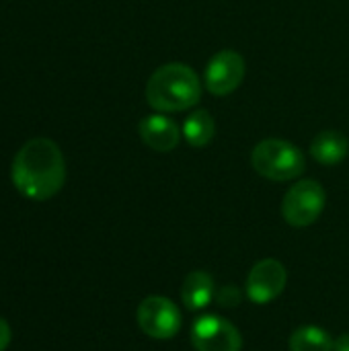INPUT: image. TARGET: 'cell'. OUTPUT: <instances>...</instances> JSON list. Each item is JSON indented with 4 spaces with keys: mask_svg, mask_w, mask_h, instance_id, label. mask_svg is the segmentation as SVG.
<instances>
[{
    "mask_svg": "<svg viewBox=\"0 0 349 351\" xmlns=\"http://www.w3.org/2000/svg\"><path fill=\"white\" fill-rule=\"evenodd\" d=\"M10 175L21 195L33 202H45L64 187V154L53 140L33 138L16 152Z\"/></svg>",
    "mask_w": 349,
    "mask_h": 351,
    "instance_id": "cell-1",
    "label": "cell"
},
{
    "mask_svg": "<svg viewBox=\"0 0 349 351\" xmlns=\"http://www.w3.org/2000/svg\"><path fill=\"white\" fill-rule=\"evenodd\" d=\"M202 97L200 76L187 64L171 62L154 70L146 84V101L160 113L185 111Z\"/></svg>",
    "mask_w": 349,
    "mask_h": 351,
    "instance_id": "cell-2",
    "label": "cell"
},
{
    "mask_svg": "<svg viewBox=\"0 0 349 351\" xmlns=\"http://www.w3.org/2000/svg\"><path fill=\"white\" fill-rule=\"evenodd\" d=\"M253 169L269 181H290L304 173V154L286 140H263L253 148Z\"/></svg>",
    "mask_w": 349,
    "mask_h": 351,
    "instance_id": "cell-3",
    "label": "cell"
},
{
    "mask_svg": "<svg viewBox=\"0 0 349 351\" xmlns=\"http://www.w3.org/2000/svg\"><path fill=\"white\" fill-rule=\"evenodd\" d=\"M325 202H327V195L321 183L313 179H304L292 185L288 193L284 195L282 216L290 226L304 228L319 220V216L325 210Z\"/></svg>",
    "mask_w": 349,
    "mask_h": 351,
    "instance_id": "cell-4",
    "label": "cell"
},
{
    "mask_svg": "<svg viewBox=\"0 0 349 351\" xmlns=\"http://www.w3.org/2000/svg\"><path fill=\"white\" fill-rule=\"evenodd\" d=\"M138 325L152 339H173L181 329V313L165 296H148L138 306Z\"/></svg>",
    "mask_w": 349,
    "mask_h": 351,
    "instance_id": "cell-5",
    "label": "cell"
},
{
    "mask_svg": "<svg viewBox=\"0 0 349 351\" xmlns=\"http://www.w3.org/2000/svg\"><path fill=\"white\" fill-rule=\"evenodd\" d=\"M191 343L195 351H241L243 337L226 319L208 315L193 323Z\"/></svg>",
    "mask_w": 349,
    "mask_h": 351,
    "instance_id": "cell-6",
    "label": "cell"
},
{
    "mask_svg": "<svg viewBox=\"0 0 349 351\" xmlns=\"http://www.w3.org/2000/svg\"><path fill=\"white\" fill-rule=\"evenodd\" d=\"M245 78V60L239 51H218L206 68V86L212 95L226 97L241 86Z\"/></svg>",
    "mask_w": 349,
    "mask_h": 351,
    "instance_id": "cell-7",
    "label": "cell"
},
{
    "mask_svg": "<svg viewBox=\"0 0 349 351\" xmlns=\"http://www.w3.org/2000/svg\"><path fill=\"white\" fill-rule=\"evenodd\" d=\"M286 282H288L286 267L278 259H261L249 271L247 296L255 304H267L284 292Z\"/></svg>",
    "mask_w": 349,
    "mask_h": 351,
    "instance_id": "cell-8",
    "label": "cell"
},
{
    "mask_svg": "<svg viewBox=\"0 0 349 351\" xmlns=\"http://www.w3.org/2000/svg\"><path fill=\"white\" fill-rule=\"evenodd\" d=\"M140 138L144 140L146 146H150L156 152H171L177 148L181 140V132L171 117L156 113L140 121Z\"/></svg>",
    "mask_w": 349,
    "mask_h": 351,
    "instance_id": "cell-9",
    "label": "cell"
},
{
    "mask_svg": "<svg viewBox=\"0 0 349 351\" xmlns=\"http://www.w3.org/2000/svg\"><path fill=\"white\" fill-rule=\"evenodd\" d=\"M216 298V286L210 274L206 271H191L183 280L181 300L189 311H202Z\"/></svg>",
    "mask_w": 349,
    "mask_h": 351,
    "instance_id": "cell-10",
    "label": "cell"
},
{
    "mask_svg": "<svg viewBox=\"0 0 349 351\" xmlns=\"http://www.w3.org/2000/svg\"><path fill=\"white\" fill-rule=\"evenodd\" d=\"M311 154L315 156L317 162L325 167L339 165L349 154V140L337 130L321 132L311 144Z\"/></svg>",
    "mask_w": 349,
    "mask_h": 351,
    "instance_id": "cell-11",
    "label": "cell"
},
{
    "mask_svg": "<svg viewBox=\"0 0 349 351\" xmlns=\"http://www.w3.org/2000/svg\"><path fill=\"white\" fill-rule=\"evenodd\" d=\"M216 134V123L214 117L210 115V111L206 109H197L191 115H187L185 123H183V136L187 138V142L195 148H204L212 142Z\"/></svg>",
    "mask_w": 349,
    "mask_h": 351,
    "instance_id": "cell-12",
    "label": "cell"
},
{
    "mask_svg": "<svg viewBox=\"0 0 349 351\" xmlns=\"http://www.w3.org/2000/svg\"><path fill=\"white\" fill-rule=\"evenodd\" d=\"M331 335L315 325L300 327L290 337V351H333Z\"/></svg>",
    "mask_w": 349,
    "mask_h": 351,
    "instance_id": "cell-13",
    "label": "cell"
},
{
    "mask_svg": "<svg viewBox=\"0 0 349 351\" xmlns=\"http://www.w3.org/2000/svg\"><path fill=\"white\" fill-rule=\"evenodd\" d=\"M216 300L220 302V306H239L243 294L237 286H224L216 292Z\"/></svg>",
    "mask_w": 349,
    "mask_h": 351,
    "instance_id": "cell-14",
    "label": "cell"
},
{
    "mask_svg": "<svg viewBox=\"0 0 349 351\" xmlns=\"http://www.w3.org/2000/svg\"><path fill=\"white\" fill-rule=\"evenodd\" d=\"M10 337H12V331H10V325L0 317V351H4L10 343Z\"/></svg>",
    "mask_w": 349,
    "mask_h": 351,
    "instance_id": "cell-15",
    "label": "cell"
},
{
    "mask_svg": "<svg viewBox=\"0 0 349 351\" xmlns=\"http://www.w3.org/2000/svg\"><path fill=\"white\" fill-rule=\"evenodd\" d=\"M333 351H349V333L339 335V337L333 341Z\"/></svg>",
    "mask_w": 349,
    "mask_h": 351,
    "instance_id": "cell-16",
    "label": "cell"
}]
</instances>
